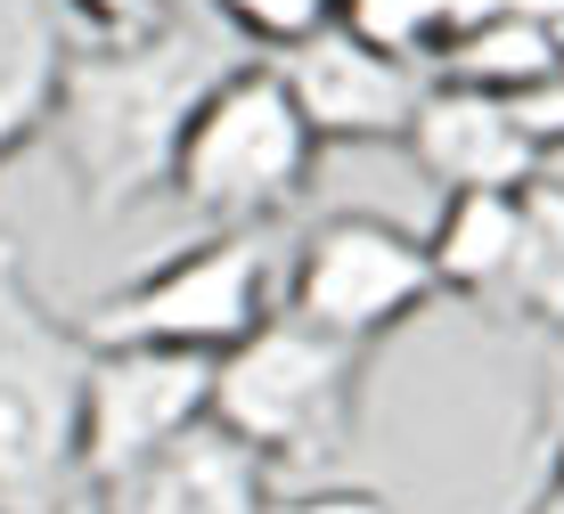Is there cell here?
Segmentation results:
<instances>
[{
	"mask_svg": "<svg viewBox=\"0 0 564 514\" xmlns=\"http://www.w3.org/2000/svg\"><path fill=\"white\" fill-rule=\"evenodd\" d=\"M246 57L254 50L205 0H172L164 25L140 33V42H83L66 57L50 140L66 155V181L90 221H115V212L172 188V155H181L188 114Z\"/></svg>",
	"mask_w": 564,
	"mask_h": 514,
	"instance_id": "cell-1",
	"label": "cell"
},
{
	"mask_svg": "<svg viewBox=\"0 0 564 514\" xmlns=\"http://www.w3.org/2000/svg\"><path fill=\"white\" fill-rule=\"evenodd\" d=\"M99 343L33 294L0 237V514L83 506V384Z\"/></svg>",
	"mask_w": 564,
	"mask_h": 514,
	"instance_id": "cell-2",
	"label": "cell"
},
{
	"mask_svg": "<svg viewBox=\"0 0 564 514\" xmlns=\"http://www.w3.org/2000/svg\"><path fill=\"white\" fill-rule=\"evenodd\" d=\"M360 343H336L279 310L213 360V425L238 433L279 482H336L360 433Z\"/></svg>",
	"mask_w": 564,
	"mask_h": 514,
	"instance_id": "cell-3",
	"label": "cell"
},
{
	"mask_svg": "<svg viewBox=\"0 0 564 514\" xmlns=\"http://www.w3.org/2000/svg\"><path fill=\"white\" fill-rule=\"evenodd\" d=\"M311 164H319V131L303 123L279 57H246L188 114L164 196L205 229H270L311 196Z\"/></svg>",
	"mask_w": 564,
	"mask_h": 514,
	"instance_id": "cell-4",
	"label": "cell"
},
{
	"mask_svg": "<svg viewBox=\"0 0 564 514\" xmlns=\"http://www.w3.org/2000/svg\"><path fill=\"white\" fill-rule=\"evenodd\" d=\"M286 294V245L270 229H205L197 245L148 262L140 278L83 310L90 343H148V351H197L221 360L254 327L279 319Z\"/></svg>",
	"mask_w": 564,
	"mask_h": 514,
	"instance_id": "cell-5",
	"label": "cell"
},
{
	"mask_svg": "<svg viewBox=\"0 0 564 514\" xmlns=\"http://www.w3.org/2000/svg\"><path fill=\"white\" fill-rule=\"evenodd\" d=\"M434 294H442V278H434L425 237H410L401 221H377V212H327L286 245L279 310L368 351L393 327H410Z\"/></svg>",
	"mask_w": 564,
	"mask_h": 514,
	"instance_id": "cell-6",
	"label": "cell"
},
{
	"mask_svg": "<svg viewBox=\"0 0 564 514\" xmlns=\"http://www.w3.org/2000/svg\"><path fill=\"white\" fill-rule=\"evenodd\" d=\"M213 417V360L197 351H148V343H99L83 384V499L148 466L181 433Z\"/></svg>",
	"mask_w": 564,
	"mask_h": 514,
	"instance_id": "cell-7",
	"label": "cell"
},
{
	"mask_svg": "<svg viewBox=\"0 0 564 514\" xmlns=\"http://www.w3.org/2000/svg\"><path fill=\"white\" fill-rule=\"evenodd\" d=\"M286 90H295L303 123L319 131V147H401L425 107V90H434V74L410 66V57L360 42V33H344L336 17H327L311 42H295L279 57Z\"/></svg>",
	"mask_w": 564,
	"mask_h": 514,
	"instance_id": "cell-8",
	"label": "cell"
},
{
	"mask_svg": "<svg viewBox=\"0 0 564 514\" xmlns=\"http://www.w3.org/2000/svg\"><path fill=\"white\" fill-rule=\"evenodd\" d=\"M410 164L434 181L442 196L458 188H523L549 172V147L532 140L516 98H491V90H466V83H434L410 123Z\"/></svg>",
	"mask_w": 564,
	"mask_h": 514,
	"instance_id": "cell-9",
	"label": "cell"
},
{
	"mask_svg": "<svg viewBox=\"0 0 564 514\" xmlns=\"http://www.w3.org/2000/svg\"><path fill=\"white\" fill-rule=\"evenodd\" d=\"M279 499V473H270L238 433L221 425H197L181 433L172 449H155L148 466H131L123 482L90 490V514H270Z\"/></svg>",
	"mask_w": 564,
	"mask_h": 514,
	"instance_id": "cell-10",
	"label": "cell"
},
{
	"mask_svg": "<svg viewBox=\"0 0 564 514\" xmlns=\"http://www.w3.org/2000/svg\"><path fill=\"white\" fill-rule=\"evenodd\" d=\"M434 83H466L491 98H540L564 83V17L549 9H499L482 17L475 33H458L451 50L434 57Z\"/></svg>",
	"mask_w": 564,
	"mask_h": 514,
	"instance_id": "cell-11",
	"label": "cell"
},
{
	"mask_svg": "<svg viewBox=\"0 0 564 514\" xmlns=\"http://www.w3.org/2000/svg\"><path fill=\"white\" fill-rule=\"evenodd\" d=\"M66 57L74 50L50 0H0V164H17L50 131Z\"/></svg>",
	"mask_w": 564,
	"mask_h": 514,
	"instance_id": "cell-12",
	"label": "cell"
},
{
	"mask_svg": "<svg viewBox=\"0 0 564 514\" xmlns=\"http://www.w3.org/2000/svg\"><path fill=\"white\" fill-rule=\"evenodd\" d=\"M425 253H434L442 294L499 310V286H508V270H516V188H458V196H442L434 229H425Z\"/></svg>",
	"mask_w": 564,
	"mask_h": 514,
	"instance_id": "cell-13",
	"label": "cell"
},
{
	"mask_svg": "<svg viewBox=\"0 0 564 514\" xmlns=\"http://www.w3.org/2000/svg\"><path fill=\"white\" fill-rule=\"evenodd\" d=\"M499 310L549 335L564 327V172L556 164L516 188V270L499 286Z\"/></svg>",
	"mask_w": 564,
	"mask_h": 514,
	"instance_id": "cell-14",
	"label": "cell"
},
{
	"mask_svg": "<svg viewBox=\"0 0 564 514\" xmlns=\"http://www.w3.org/2000/svg\"><path fill=\"white\" fill-rule=\"evenodd\" d=\"M205 9L221 17L254 57H286L295 42H311V33L336 17V0H205Z\"/></svg>",
	"mask_w": 564,
	"mask_h": 514,
	"instance_id": "cell-15",
	"label": "cell"
},
{
	"mask_svg": "<svg viewBox=\"0 0 564 514\" xmlns=\"http://www.w3.org/2000/svg\"><path fill=\"white\" fill-rule=\"evenodd\" d=\"M57 9L83 25V42H140V33L164 25L172 0H57Z\"/></svg>",
	"mask_w": 564,
	"mask_h": 514,
	"instance_id": "cell-16",
	"label": "cell"
},
{
	"mask_svg": "<svg viewBox=\"0 0 564 514\" xmlns=\"http://www.w3.org/2000/svg\"><path fill=\"white\" fill-rule=\"evenodd\" d=\"M270 514H384V499L336 473V482H279V499H270Z\"/></svg>",
	"mask_w": 564,
	"mask_h": 514,
	"instance_id": "cell-17",
	"label": "cell"
},
{
	"mask_svg": "<svg viewBox=\"0 0 564 514\" xmlns=\"http://www.w3.org/2000/svg\"><path fill=\"white\" fill-rule=\"evenodd\" d=\"M540 433H564V327L549 335V384H540Z\"/></svg>",
	"mask_w": 564,
	"mask_h": 514,
	"instance_id": "cell-18",
	"label": "cell"
},
{
	"mask_svg": "<svg viewBox=\"0 0 564 514\" xmlns=\"http://www.w3.org/2000/svg\"><path fill=\"white\" fill-rule=\"evenodd\" d=\"M523 123H532V140L556 155V147H564V83L540 90V98H523Z\"/></svg>",
	"mask_w": 564,
	"mask_h": 514,
	"instance_id": "cell-19",
	"label": "cell"
},
{
	"mask_svg": "<svg viewBox=\"0 0 564 514\" xmlns=\"http://www.w3.org/2000/svg\"><path fill=\"white\" fill-rule=\"evenodd\" d=\"M549 506H564V433L549 441Z\"/></svg>",
	"mask_w": 564,
	"mask_h": 514,
	"instance_id": "cell-20",
	"label": "cell"
},
{
	"mask_svg": "<svg viewBox=\"0 0 564 514\" xmlns=\"http://www.w3.org/2000/svg\"><path fill=\"white\" fill-rule=\"evenodd\" d=\"M540 514H564V506H549V499H540Z\"/></svg>",
	"mask_w": 564,
	"mask_h": 514,
	"instance_id": "cell-21",
	"label": "cell"
}]
</instances>
